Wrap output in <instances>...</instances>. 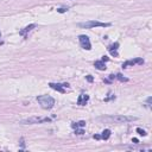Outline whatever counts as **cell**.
Masks as SVG:
<instances>
[{"label": "cell", "instance_id": "1", "mask_svg": "<svg viewBox=\"0 0 152 152\" xmlns=\"http://www.w3.org/2000/svg\"><path fill=\"white\" fill-rule=\"evenodd\" d=\"M37 101L39 102L42 108H44V109L52 108L55 104V100L52 99L51 96H49V95H40V96L37 97Z\"/></svg>", "mask_w": 152, "mask_h": 152}, {"label": "cell", "instance_id": "11", "mask_svg": "<svg viewBox=\"0 0 152 152\" xmlns=\"http://www.w3.org/2000/svg\"><path fill=\"white\" fill-rule=\"evenodd\" d=\"M94 65H95V68L99 69V70H106V68H107L103 61H96L94 63Z\"/></svg>", "mask_w": 152, "mask_h": 152}, {"label": "cell", "instance_id": "5", "mask_svg": "<svg viewBox=\"0 0 152 152\" xmlns=\"http://www.w3.org/2000/svg\"><path fill=\"white\" fill-rule=\"evenodd\" d=\"M78 40H80L81 46H82L84 50H90V49H92V44H90V40H89V38H88V36L81 35L80 37H78Z\"/></svg>", "mask_w": 152, "mask_h": 152}, {"label": "cell", "instance_id": "9", "mask_svg": "<svg viewBox=\"0 0 152 152\" xmlns=\"http://www.w3.org/2000/svg\"><path fill=\"white\" fill-rule=\"evenodd\" d=\"M49 86L52 88V89L57 90V92H59V93H64V92H65V90H64V86L63 84H59V83H50Z\"/></svg>", "mask_w": 152, "mask_h": 152}, {"label": "cell", "instance_id": "15", "mask_svg": "<svg viewBox=\"0 0 152 152\" xmlns=\"http://www.w3.org/2000/svg\"><path fill=\"white\" fill-rule=\"evenodd\" d=\"M137 132L139 133L140 135H142V137H145V135H146V132H145L144 130H141V128H137Z\"/></svg>", "mask_w": 152, "mask_h": 152}, {"label": "cell", "instance_id": "13", "mask_svg": "<svg viewBox=\"0 0 152 152\" xmlns=\"http://www.w3.org/2000/svg\"><path fill=\"white\" fill-rule=\"evenodd\" d=\"M109 137H111V131L109 130H104L103 132H102V134L100 135V138H101V139H104V140H107Z\"/></svg>", "mask_w": 152, "mask_h": 152}, {"label": "cell", "instance_id": "12", "mask_svg": "<svg viewBox=\"0 0 152 152\" xmlns=\"http://www.w3.org/2000/svg\"><path fill=\"white\" fill-rule=\"evenodd\" d=\"M86 126V121H78V122H73L71 124V127L73 128H80V127H84Z\"/></svg>", "mask_w": 152, "mask_h": 152}, {"label": "cell", "instance_id": "7", "mask_svg": "<svg viewBox=\"0 0 152 152\" xmlns=\"http://www.w3.org/2000/svg\"><path fill=\"white\" fill-rule=\"evenodd\" d=\"M118 46H119L118 42H115L114 44H112V45H109V46H108V51L111 52L112 56H114V57L118 56Z\"/></svg>", "mask_w": 152, "mask_h": 152}, {"label": "cell", "instance_id": "18", "mask_svg": "<svg viewBox=\"0 0 152 152\" xmlns=\"http://www.w3.org/2000/svg\"><path fill=\"white\" fill-rule=\"evenodd\" d=\"M108 57H107V56H103V57H102V59H101V61H103V62H107V61H108Z\"/></svg>", "mask_w": 152, "mask_h": 152}, {"label": "cell", "instance_id": "17", "mask_svg": "<svg viewBox=\"0 0 152 152\" xmlns=\"http://www.w3.org/2000/svg\"><path fill=\"white\" fill-rule=\"evenodd\" d=\"M68 11V8H58L57 10V12H59V13H64V12Z\"/></svg>", "mask_w": 152, "mask_h": 152}, {"label": "cell", "instance_id": "3", "mask_svg": "<svg viewBox=\"0 0 152 152\" xmlns=\"http://www.w3.org/2000/svg\"><path fill=\"white\" fill-rule=\"evenodd\" d=\"M104 120H112L114 122H119V124H124V122H130V121H134L137 120L135 116H127V115H112L108 118H103Z\"/></svg>", "mask_w": 152, "mask_h": 152}, {"label": "cell", "instance_id": "21", "mask_svg": "<svg viewBox=\"0 0 152 152\" xmlns=\"http://www.w3.org/2000/svg\"><path fill=\"white\" fill-rule=\"evenodd\" d=\"M94 138H95V139H101V138H100V135H99V134H95V135H94Z\"/></svg>", "mask_w": 152, "mask_h": 152}, {"label": "cell", "instance_id": "4", "mask_svg": "<svg viewBox=\"0 0 152 152\" xmlns=\"http://www.w3.org/2000/svg\"><path fill=\"white\" fill-rule=\"evenodd\" d=\"M51 121L50 118H39V116H30L27 119L20 120V124L23 125H32V124H42V122H49Z\"/></svg>", "mask_w": 152, "mask_h": 152}, {"label": "cell", "instance_id": "20", "mask_svg": "<svg viewBox=\"0 0 152 152\" xmlns=\"http://www.w3.org/2000/svg\"><path fill=\"white\" fill-rule=\"evenodd\" d=\"M132 142H134V144H138V142H139V141H138V139H137V138H133V139H132Z\"/></svg>", "mask_w": 152, "mask_h": 152}, {"label": "cell", "instance_id": "10", "mask_svg": "<svg viewBox=\"0 0 152 152\" xmlns=\"http://www.w3.org/2000/svg\"><path fill=\"white\" fill-rule=\"evenodd\" d=\"M35 27H36V24H31V25H27V26H26V27H24L23 30H20V31H19V33H20L21 36H24V37H25V36H26V33H27V32H30V31L32 30V28H35Z\"/></svg>", "mask_w": 152, "mask_h": 152}, {"label": "cell", "instance_id": "23", "mask_svg": "<svg viewBox=\"0 0 152 152\" xmlns=\"http://www.w3.org/2000/svg\"><path fill=\"white\" fill-rule=\"evenodd\" d=\"M0 37H1V32H0Z\"/></svg>", "mask_w": 152, "mask_h": 152}, {"label": "cell", "instance_id": "2", "mask_svg": "<svg viewBox=\"0 0 152 152\" xmlns=\"http://www.w3.org/2000/svg\"><path fill=\"white\" fill-rule=\"evenodd\" d=\"M111 24L109 23H101L97 20H90V21H86V23H80L78 26L83 28H93V27H107Z\"/></svg>", "mask_w": 152, "mask_h": 152}, {"label": "cell", "instance_id": "16", "mask_svg": "<svg viewBox=\"0 0 152 152\" xmlns=\"http://www.w3.org/2000/svg\"><path fill=\"white\" fill-rule=\"evenodd\" d=\"M75 133H76V134H83L84 131L82 130V127H81V128H75Z\"/></svg>", "mask_w": 152, "mask_h": 152}, {"label": "cell", "instance_id": "19", "mask_svg": "<svg viewBox=\"0 0 152 152\" xmlns=\"http://www.w3.org/2000/svg\"><path fill=\"white\" fill-rule=\"evenodd\" d=\"M87 80L89 81V82H92V81H93V77H92L90 75H88V76H87Z\"/></svg>", "mask_w": 152, "mask_h": 152}, {"label": "cell", "instance_id": "22", "mask_svg": "<svg viewBox=\"0 0 152 152\" xmlns=\"http://www.w3.org/2000/svg\"><path fill=\"white\" fill-rule=\"evenodd\" d=\"M147 103H149V104L151 103V97H149V99H147Z\"/></svg>", "mask_w": 152, "mask_h": 152}, {"label": "cell", "instance_id": "14", "mask_svg": "<svg viewBox=\"0 0 152 152\" xmlns=\"http://www.w3.org/2000/svg\"><path fill=\"white\" fill-rule=\"evenodd\" d=\"M115 77L118 78L119 81H121V82H127V81H128V78H127V77H124V76L121 75V74H118V75H116Z\"/></svg>", "mask_w": 152, "mask_h": 152}, {"label": "cell", "instance_id": "8", "mask_svg": "<svg viewBox=\"0 0 152 152\" xmlns=\"http://www.w3.org/2000/svg\"><path fill=\"white\" fill-rule=\"evenodd\" d=\"M88 100H89V96H88L87 94H81L80 96H78V99H77V104H80V106H84V104L88 102Z\"/></svg>", "mask_w": 152, "mask_h": 152}, {"label": "cell", "instance_id": "6", "mask_svg": "<svg viewBox=\"0 0 152 152\" xmlns=\"http://www.w3.org/2000/svg\"><path fill=\"white\" fill-rule=\"evenodd\" d=\"M144 59L142 58H133V59H128V61L124 62L122 63V68H128V66H133L134 64H142Z\"/></svg>", "mask_w": 152, "mask_h": 152}]
</instances>
